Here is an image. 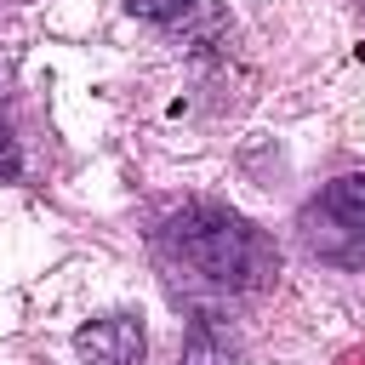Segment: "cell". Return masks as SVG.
Returning a JSON list of instances; mask_svg holds the SVG:
<instances>
[{
    "label": "cell",
    "mask_w": 365,
    "mask_h": 365,
    "mask_svg": "<svg viewBox=\"0 0 365 365\" xmlns=\"http://www.w3.org/2000/svg\"><path fill=\"white\" fill-rule=\"evenodd\" d=\"M160 251L211 291H262L279 274V245L257 222H245L240 211L211 205V200L171 211L160 228Z\"/></svg>",
    "instance_id": "1"
},
{
    "label": "cell",
    "mask_w": 365,
    "mask_h": 365,
    "mask_svg": "<svg viewBox=\"0 0 365 365\" xmlns=\"http://www.w3.org/2000/svg\"><path fill=\"white\" fill-rule=\"evenodd\" d=\"M302 245L319 257V262H336V268H365V171H348L336 182H325L302 217Z\"/></svg>",
    "instance_id": "2"
},
{
    "label": "cell",
    "mask_w": 365,
    "mask_h": 365,
    "mask_svg": "<svg viewBox=\"0 0 365 365\" xmlns=\"http://www.w3.org/2000/svg\"><path fill=\"white\" fill-rule=\"evenodd\" d=\"M74 354H80V365H143L148 359L143 319H131V314L91 319V325L74 331Z\"/></svg>",
    "instance_id": "3"
},
{
    "label": "cell",
    "mask_w": 365,
    "mask_h": 365,
    "mask_svg": "<svg viewBox=\"0 0 365 365\" xmlns=\"http://www.w3.org/2000/svg\"><path fill=\"white\" fill-rule=\"evenodd\" d=\"M234 354H240L234 331L217 314H194L188 342H182V365H234Z\"/></svg>",
    "instance_id": "4"
},
{
    "label": "cell",
    "mask_w": 365,
    "mask_h": 365,
    "mask_svg": "<svg viewBox=\"0 0 365 365\" xmlns=\"http://www.w3.org/2000/svg\"><path fill=\"white\" fill-rule=\"evenodd\" d=\"M125 11L143 23H160V29H194L200 17H217L211 0H125Z\"/></svg>",
    "instance_id": "5"
},
{
    "label": "cell",
    "mask_w": 365,
    "mask_h": 365,
    "mask_svg": "<svg viewBox=\"0 0 365 365\" xmlns=\"http://www.w3.org/2000/svg\"><path fill=\"white\" fill-rule=\"evenodd\" d=\"M17 171H23V148H17V137L0 125V182H11Z\"/></svg>",
    "instance_id": "6"
},
{
    "label": "cell",
    "mask_w": 365,
    "mask_h": 365,
    "mask_svg": "<svg viewBox=\"0 0 365 365\" xmlns=\"http://www.w3.org/2000/svg\"><path fill=\"white\" fill-rule=\"evenodd\" d=\"M336 365H365V348H348V354H336Z\"/></svg>",
    "instance_id": "7"
}]
</instances>
